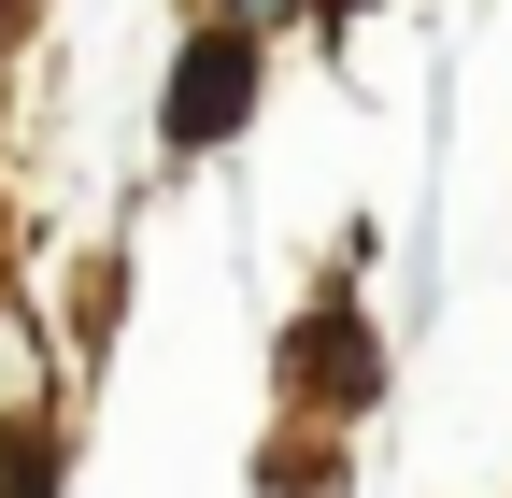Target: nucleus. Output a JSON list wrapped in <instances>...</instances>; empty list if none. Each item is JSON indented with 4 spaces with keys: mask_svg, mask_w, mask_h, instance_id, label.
I'll return each instance as SVG.
<instances>
[{
    "mask_svg": "<svg viewBox=\"0 0 512 498\" xmlns=\"http://www.w3.org/2000/svg\"><path fill=\"white\" fill-rule=\"evenodd\" d=\"M256 72H271V43H256V29H200V43H185V72H171V114H157V129L185 143V157H200V143H228L242 129V114H256Z\"/></svg>",
    "mask_w": 512,
    "mask_h": 498,
    "instance_id": "1",
    "label": "nucleus"
},
{
    "mask_svg": "<svg viewBox=\"0 0 512 498\" xmlns=\"http://www.w3.org/2000/svg\"><path fill=\"white\" fill-rule=\"evenodd\" d=\"M285 399H299V413H370V399H384V342H370L356 314H313V328L285 342Z\"/></svg>",
    "mask_w": 512,
    "mask_h": 498,
    "instance_id": "2",
    "label": "nucleus"
}]
</instances>
